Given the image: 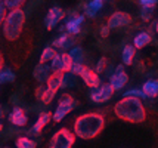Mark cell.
Listing matches in <instances>:
<instances>
[{"label":"cell","instance_id":"obj_1","mask_svg":"<svg viewBox=\"0 0 158 148\" xmlns=\"http://www.w3.org/2000/svg\"><path fill=\"white\" fill-rule=\"evenodd\" d=\"M103 126H105V119L102 114H83V116H78L74 121L73 133L81 139H93L103 130Z\"/></svg>","mask_w":158,"mask_h":148},{"label":"cell","instance_id":"obj_2","mask_svg":"<svg viewBox=\"0 0 158 148\" xmlns=\"http://www.w3.org/2000/svg\"><path fill=\"white\" fill-rule=\"evenodd\" d=\"M114 113L118 119L129 123H142L146 119V111L142 101L138 98H123L114 105Z\"/></svg>","mask_w":158,"mask_h":148},{"label":"cell","instance_id":"obj_3","mask_svg":"<svg viewBox=\"0 0 158 148\" xmlns=\"http://www.w3.org/2000/svg\"><path fill=\"white\" fill-rule=\"evenodd\" d=\"M24 22H25V12L22 9L9 11L5 16V19H3V24H2L3 36L9 42L16 40L21 36L22 28H24Z\"/></svg>","mask_w":158,"mask_h":148},{"label":"cell","instance_id":"obj_4","mask_svg":"<svg viewBox=\"0 0 158 148\" xmlns=\"http://www.w3.org/2000/svg\"><path fill=\"white\" fill-rule=\"evenodd\" d=\"M76 142V135L71 130L62 127L56 132L49 142V148H71Z\"/></svg>","mask_w":158,"mask_h":148},{"label":"cell","instance_id":"obj_5","mask_svg":"<svg viewBox=\"0 0 158 148\" xmlns=\"http://www.w3.org/2000/svg\"><path fill=\"white\" fill-rule=\"evenodd\" d=\"M74 105H76L74 98H73L69 93H64L61 98H59V104H58V107H56L55 113L52 114V120L56 121V123L61 121L67 114L71 113V110L74 108Z\"/></svg>","mask_w":158,"mask_h":148},{"label":"cell","instance_id":"obj_6","mask_svg":"<svg viewBox=\"0 0 158 148\" xmlns=\"http://www.w3.org/2000/svg\"><path fill=\"white\" fill-rule=\"evenodd\" d=\"M64 16H65V11H64V9H61L59 6L50 7L48 11V14H46V18H44V25H46V28L53 30L56 25L64 19Z\"/></svg>","mask_w":158,"mask_h":148},{"label":"cell","instance_id":"obj_7","mask_svg":"<svg viewBox=\"0 0 158 148\" xmlns=\"http://www.w3.org/2000/svg\"><path fill=\"white\" fill-rule=\"evenodd\" d=\"M112 93H114V89L110 86V83H103L90 92V99L93 102H105L112 96Z\"/></svg>","mask_w":158,"mask_h":148},{"label":"cell","instance_id":"obj_8","mask_svg":"<svg viewBox=\"0 0 158 148\" xmlns=\"http://www.w3.org/2000/svg\"><path fill=\"white\" fill-rule=\"evenodd\" d=\"M127 80H129V76L124 71V67L123 65H118L117 68H115V73L110 78V86L114 91H120V89H123L124 86H126Z\"/></svg>","mask_w":158,"mask_h":148},{"label":"cell","instance_id":"obj_9","mask_svg":"<svg viewBox=\"0 0 158 148\" xmlns=\"http://www.w3.org/2000/svg\"><path fill=\"white\" fill-rule=\"evenodd\" d=\"M131 21V16L126 12H114L108 18V28H118V27H123V25H127L130 24Z\"/></svg>","mask_w":158,"mask_h":148},{"label":"cell","instance_id":"obj_10","mask_svg":"<svg viewBox=\"0 0 158 148\" xmlns=\"http://www.w3.org/2000/svg\"><path fill=\"white\" fill-rule=\"evenodd\" d=\"M80 77L83 78V82L86 83V86H89V87H92V89H96V87H99V86H101L99 76H98L93 70L87 68V67H84V68H83Z\"/></svg>","mask_w":158,"mask_h":148},{"label":"cell","instance_id":"obj_11","mask_svg":"<svg viewBox=\"0 0 158 148\" xmlns=\"http://www.w3.org/2000/svg\"><path fill=\"white\" fill-rule=\"evenodd\" d=\"M9 121H10L14 126L22 127V126H25V125H27L28 117H27V114H25V111H24L22 108L15 107L14 110L10 111V114H9Z\"/></svg>","mask_w":158,"mask_h":148},{"label":"cell","instance_id":"obj_12","mask_svg":"<svg viewBox=\"0 0 158 148\" xmlns=\"http://www.w3.org/2000/svg\"><path fill=\"white\" fill-rule=\"evenodd\" d=\"M52 74V71H50V67L49 65H46V64H37L34 67V70H33V76H34V78L39 82V83H41V85H44L46 82H48L49 76Z\"/></svg>","mask_w":158,"mask_h":148},{"label":"cell","instance_id":"obj_13","mask_svg":"<svg viewBox=\"0 0 158 148\" xmlns=\"http://www.w3.org/2000/svg\"><path fill=\"white\" fill-rule=\"evenodd\" d=\"M84 21V15H77L74 18H71L68 22H67V25H65V30H67V34L69 36H76L80 33V25L83 24Z\"/></svg>","mask_w":158,"mask_h":148},{"label":"cell","instance_id":"obj_14","mask_svg":"<svg viewBox=\"0 0 158 148\" xmlns=\"http://www.w3.org/2000/svg\"><path fill=\"white\" fill-rule=\"evenodd\" d=\"M52 120V113H49V111H44V113H41L40 116H39V119H37V121L34 123V126L31 127V130H30V133L33 135H39L41 132V129L48 125L49 121Z\"/></svg>","mask_w":158,"mask_h":148},{"label":"cell","instance_id":"obj_15","mask_svg":"<svg viewBox=\"0 0 158 148\" xmlns=\"http://www.w3.org/2000/svg\"><path fill=\"white\" fill-rule=\"evenodd\" d=\"M73 43H74V40H73V36L69 34H61L59 37H56L55 40L52 42V48L55 49V48H58V49H69V48H73Z\"/></svg>","mask_w":158,"mask_h":148},{"label":"cell","instance_id":"obj_16","mask_svg":"<svg viewBox=\"0 0 158 148\" xmlns=\"http://www.w3.org/2000/svg\"><path fill=\"white\" fill-rule=\"evenodd\" d=\"M62 76L64 73H52L46 82V87L53 92H58V89L62 87Z\"/></svg>","mask_w":158,"mask_h":148},{"label":"cell","instance_id":"obj_17","mask_svg":"<svg viewBox=\"0 0 158 148\" xmlns=\"http://www.w3.org/2000/svg\"><path fill=\"white\" fill-rule=\"evenodd\" d=\"M103 7V0H90L89 3L84 7V15L89 16V18H93L96 16V14Z\"/></svg>","mask_w":158,"mask_h":148},{"label":"cell","instance_id":"obj_18","mask_svg":"<svg viewBox=\"0 0 158 148\" xmlns=\"http://www.w3.org/2000/svg\"><path fill=\"white\" fill-rule=\"evenodd\" d=\"M140 91L145 93L146 98H155L158 95V80H148L143 83V87Z\"/></svg>","mask_w":158,"mask_h":148},{"label":"cell","instance_id":"obj_19","mask_svg":"<svg viewBox=\"0 0 158 148\" xmlns=\"http://www.w3.org/2000/svg\"><path fill=\"white\" fill-rule=\"evenodd\" d=\"M151 43V36L148 33H139L135 39H133V48L135 49H142L145 46H148Z\"/></svg>","mask_w":158,"mask_h":148},{"label":"cell","instance_id":"obj_20","mask_svg":"<svg viewBox=\"0 0 158 148\" xmlns=\"http://www.w3.org/2000/svg\"><path fill=\"white\" fill-rule=\"evenodd\" d=\"M135 53H136V49L131 46V44H126L123 49V53H121V58H123V62L126 65H131L133 62V58H135Z\"/></svg>","mask_w":158,"mask_h":148},{"label":"cell","instance_id":"obj_21","mask_svg":"<svg viewBox=\"0 0 158 148\" xmlns=\"http://www.w3.org/2000/svg\"><path fill=\"white\" fill-rule=\"evenodd\" d=\"M69 58L73 64H83V59H84V50L80 48V46H76V48H71V50L68 52Z\"/></svg>","mask_w":158,"mask_h":148},{"label":"cell","instance_id":"obj_22","mask_svg":"<svg viewBox=\"0 0 158 148\" xmlns=\"http://www.w3.org/2000/svg\"><path fill=\"white\" fill-rule=\"evenodd\" d=\"M56 55V50L52 48V46H48V48H44L43 52H41L40 55V64H46V62H50L53 57Z\"/></svg>","mask_w":158,"mask_h":148},{"label":"cell","instance_id":"obj_23","mask_svg":"<svg viewBox=\"0 0 158 148\" xmlns=\"http://www.w3.org/2000/svg\"><path fill=\"white\" fill-rule=\"evenodd\" d=\"M15 145L16 148H35V142L28 136H19L15 141Z\"/></svg>","mask_w":158,"mask_h":148},{"label":"cell","instance_id":"obj_24","mask_svg":"<svg viewBox=\"0 0 158 148\" xmlns=\"http://www.w3.org/2000/svg\"><path fill=\"white\" fill-rule=\"evenodd\" d=\"M15 80V74L14 71L10 70H0V85H3V83H12Z\"/></svg>","mask_w":158,"mask_h":148},{"label":"cell","instance_id":"obj_25","mask_svg":"<svg viewBox=\"0 0 158 148\" xmlns=\"http://www.w3.org/2000/svg\"><path fill=\"white\" fill-rule=\"evenodd\" d=\"M50 71L52 73H62V61H61V53H56L53 59L50 61Z\"/></svg>","mask_w":158,"mask_h":148},{"label":"cell","instance_id":"obj_26","mask_svg":"<svg viewBox=\"0 0 158 148\" xmlns=\"http://www.w3.org/2000/svg\"><path fill=\"white\" fill-rule=\"evenodd\" d=\"M27 0H3L5 6L7 11H14V9H21V6L25 3Z\"/></svg>","mask_w":158,"mask_h":148},{"label":"cell","instance_id":"obj_27","mask_svg":"<svg viewBox=\"0 0 158 148\" xmlns=\"http://www.w3.org/2000/svg\"><path fill=\"white\" fill-rule=\"evenodd\" d=\"M61 61H62V73H69L73 61H71L68 53H61Z\"/></svg>","mask_w":158,"mask_h":148},{"label":"cell","instance_id":"obj_28","mask_svg":"<svg viewBox=\"0 0 158 148\" xmlns=\"http://www.w3.org/2000/svg\"><path fill=\"white\" fill-rule=\"evenodd\" d=\"M76 85V77L71 73H64L62 76V87H69Z\"/></svg>","mask_w":158,"mask_h":148},{"label":"cell","instance_id":"obj_29","mask_svg":"<svg viewBox=\"0 0 158 148\" xmlns=\"http://www.w3.org/2000/svg\"><path fill=\"white\" fill-rule=\"evenodd\" d=\"M55 95H56V92L53 91H50V89H44V92H43V95H41V98L40 101L43 102V104H50L52 101H53V98H55Z\"/></svg>","mask_w":158,"mask_h":148},{"label":"cell","instance_id":"obj_30","mask_svg":"<svg viewBox=\"0 0 158 148\" xmlns=\"http://www.w3.org/2000/svg\"><path fill=\"white\" fill-rule=\"evenodd\" d=\"M124 98H138V99H142V98H146L145 93L140 89H131V91H127L124 93Z\"/></svg>","mask_w":158,"mask_h":148},{"label":"cell","instance_id":"obj_31","mask_svg":"<svg viewBox=\"0 0 158 148\" xmlns=\"http://www.w3.org/2000/svg\"><path fill=\"white\" fill-rule=\"evenodd\" d=\"M152 14H154V7H151V6H142L140 15H142V19H143V21H149V19L152 18Z\"/></svg>","mask_w":158,"mask_h":148},{"label":"cell","instance_id":"obj_32","mask_svg":"<svg viewBox=\"0 0 158 148\" xmlns=\"http://www.w3.org/2000/svg\"><path fill=\"white\" fill-rule=\"evenodd\" d=\"M105 67H106V58H99V61H98V64H96V71L95 73H102L103 70H105Z\"/></svg>","mask_w":158,"mask_h":148},{"label":"cell","instance_id":"obj_33","mask_svg":"<svg viewBox=\"0 0 158 148\" xmlns=\"http://www.w3.org/2000/svg\"><path fill=\"white\" fill-rule=\"evenodd\" d=\"M7 14V9L5 6V3H3V0H0V27H2V24H3V19H5V16Z\"/></svg>","mask_w":158,"mask_h":148},{"label":"cell","instance_id":"obj_34","mask_svg":"<svg viewBox=\"0 0 158 148\" xmlns=\"http://www.w3.org/2000/svg\"><path fill=\"white\" fill-rule=\"evenodd\" d=\"M139 3L142 6H151V7H155V5L158 3V0H139Z\"/></svg>","mask_w":158,"mask_h":148},{"label":"cell","instance_id":"obj_35","mask_svg":"<svg viewBox=\"0 0 158 148\" xmlns=\"http://www.w3.org/2000/svg\"><path fill=\"white\" fill-rule=\"evenodd\" d=\"M44 89H46V86H43V85L39 86V87L35 89V98L40 99V98H41V95H43V92H44Z\"/></svg>","mask_w":158,"mask_h":148},{"label":"cell","instance_id":"obj_36","mask_svg":"<svg viewBox=\"0 0 158 148\" xmlns=\"http://www.w3.org/2000/svg\"><path fill=\"white\" fill-rule=\"evenodd\" d=\"M108 34H110V28L106 27V25H103L102 28H101V37H108Z\"/></svg>","mask_w":158,"mask_h":148},{"label":"cell","instance_id":"obj_37","mask_svg":"<svg viewBox=\"0 0 158 148\" xmlns=\"http://www.w3.org/2000/svg\"><path fill=\"white\" fill-rule=\"evenodd\" d=\"M3 65H5V59H3V55L0 52V70H3Z\"/></svg>","mask_w":158,"mask_h":148},{"label":"cell","instance_id":"obj_38","mask_svg":"<svg viewBox=\"0 0 158 148\" xmlns=\"http://www.w3.org/2000/svg\"><path fill=\"white\" fill-rule=\"evenodd\" d=\"M2 114H3V107H2V104H0V117H2Z\"/></svg>","mask_w":158,"mask_h":148},{"label":"cell","instance_id":"obj_39","mask_svg":"<svg viewBox=\"0 0 158 148\" xmlns=\"http://www.w3.org/2000/svg\"><path fill=\"white\" fill-rule=\"evenodd\" d=\"M2 129H3V125H2V123H0V132H2Z\"/></svg>","mask_w":158,"mask_h":148},{"label":"cell","instance_id":"obj_40","mask_svg":"<svg viewBox=\"0 0 158 148\" xmlns=\"http://www.w3.org/2000/svg\"><path fill=\"white\" fill-rule=\"evenodd\" d=\"M155 30H157V33H158V22H157V25H155Z\"/></svg>","mask_w":158,"mask_h":148},{"label":"cell","instance_id":"obj_41","mask_svg":"<svg viewBox=\"0 0 158 148\" xmlns=\"http://www.w3.org/2000/svg\"><path fill=\"white\" fill-rule=\"evenodd\" d=\"M6 148H9V147H6Z\"/></svg>","mask_w":158,"mask_h":148}]
</instances>
